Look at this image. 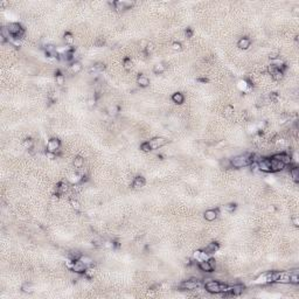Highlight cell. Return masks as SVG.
I'll list each match as a JSON object with an SVG mask.
<instances>
[{
    "mask_svg": "<svg viewBox=\"0 0 299 299\" xmlns=\"http://www.w3.org/2000/svg\"><path fill=\"white\" fill-rule=\"evenodd\" d=\"M167 143H168L167 139L166 138H162V137H156V138L149 140L151 150H158L160 147H162V146H165Z\"/></svg>",
    "mask_w": 299,
    "mask_h": 299,
    "instance_id": "5",
    "label": "cell"
},
{
    "mask_svg": "<svg viewBox=\"0 0 299 299\" xmlns=\"http://www.w3.org/2000/svg\"><path fill=\"white\" fill-rule=\"evenodd\" d=\"M249 85H250V84H249L246 81H240V83H238V87H240L241 90H246Z\"/></svg>",
    "mask_w": 299,
    "mask_h": 299,
    "instance_id": "42",
    "label": "cell"
},
{
    "mask_svg": "<svg viewBox=\"0 0 299 299\" xmlns=\"http://www.w3.org/2000/svg\"><path fill=\"white\" fill-rule=\"evenodd\" d=\"M199 269L206 273L213 272V270H214V268L211 266V264L209 263L208 259H207V261H201V262H199Z\"/></svg>",
    "mask_w": 299,
    "mask_h": 299,
    "instance_id": "13",
    "label": "cell"
},
{
    "mask_svg": "<svg viewBox=\"0 0 299 299\" xmlns=\"http://www.w3.org/2000/svg\"><path fill=\"white\" fill-rule=\"evenodd\" d=\"M244 290V285L243 284H234V285H230V291L228 293H230L231 296H240Z\"/></svg>",
    "mask_w": 299,
    "mask_h": 299,
    "instance_id": "11",
    "label": "cell"
},
{
    "mask_svg": "<svg viewBox=\"0 0 299 299\" xmlns=\"http://www.w3.org/2000/svg\"><path fill=\"white\" fill-rule=\"evenodd\" d=\"M268 72L271 75V77L275 81H281L283 79V76H284V71L281 70V69H278V68L273 67L272 64L268 67Z\"/></svg>",
    "mask_w": 299,
    "mask_h": 299,
    "instance_id": "8",
    "label": "cell"
},
{
    "mask_svg": "<svg viewBox=\"0 0 299 299\" xmlns=\"http://www.w3.org/2000/svg\"><path fill=\"white\" fill-rule=\"evenodd\" d=\"M208 258H209V255H208L206 251L201 250V254H200V257H199V261H198V262H201V261H207Z\"/></svg>",
    "mask_w": 299,
    "mask_h": 299,
    "instance_id": "39",
    "label": "cell"
},
{
    "mask_svg": "<svg viewBox=\"0 0 299 299\" xmlns=\"http://www.w3.org/2000/svg\"><path fill=\"white\" fill-rule=\"evenodd\" d=\"M108 112H109L110 116H116V114L119 112V108H118V106H116V105L110 106V108H109V110H108Z\"/></svg>",
    "mask_w": 299,
    "mask_h": 299,
    "instance_id": "33",
    "label": "cell"
},
{
    "mask_svg": "<svg viewBox=\"0 0 299 299\" xmlns=\"http://www.w3.org/2000/svg\"><path fill=\"white\" fill-rule=\"evenodd\" d=\"M237 46H238V48H241V49H243V50H246V49H249V47L251 46V41H250V39H248V37H241V39L238 40Z\"/></svg>",
    "mask_w": 299,
    "mask_h": 299,
    "instance_id": "16",
    "label": "cell"
},
{
    "mask_svg": "<svg viewBox=\"0 0 299 299\" xmlns=\"http://www.w3.org/2000/svg\"><path fill=\"white\" fill-rule=\"evenodd\" d=\"M140 150H141V151H144V152H149V151H151V147H150L149 141H145V143H143V144L140 145Z\"/></svg>",
    "mask_w": 299,
    "mask_h": 299,
    "instance_id": "41",
    "label": "cell"
},
{
    "mask_svg": "<svg viewBox=\"0 0 299 299\" xmlns=\"http://www.w3.org/2000/svg\"><path fill=\"white\" fill-rule=\"evenodd\" d=\"M219 243H216V242H211V243H208L207 246H204V249H203V251H206L208 255H211V254H214V252H216L217 250H219Z\"/></svg>",
    "mask_w": 299,
    "mask_h": 299,
    "instance_id": "15",
    "label": "cell"
},
{
    "mask_svg": "<svg viewBox=\"0 0 299 299\" xmlns=\"http://www.w3.org/2000/svg\"><path fill=\"white\" fill-rule=\"evenodd\" d=\"M147 43H149V42H147L146 40H141V41H140V48L143 49V50H145V48H146Z\"/></svg>",
    "mask_w": 299,
    "mask_h": 299,
    "instance_id": "48",
    "label": "cell"
},
{
    "mask_svg": "<svg viewBox=\"0 0 299 299\" xmlns=\"http://www.w3.org/2000/svg\"><path fill=\"white\" fill-rule=\"evenodd\" d=\"M292 222H293V224H294L296 227H298V226H299V219H298V216H293V217H292Z\"/></svg>",
    "mask_w": 299,
    "mask_h": 299,
    "instance_id": "49",
    "label": "cell"
},
{
    "mask_svg": "<svg viewBox=\"0 0 299 299\" xmlns=\"http://www.w3.org/2000/svg\"><path fill=\"white\" fill-rule=\"evenodd\" d=\"M87 268H88V266L83 263L79 258H77V259H75V261H74V264H72L71 270H72L74 272H76V273H84V271L87 270Z\"/></svg>",
    "mask_w": 299,
    "mask_h": 299,
    "instance_id": "10",
    "label": "cell"
},
{
    "mask_svg": "<svg viewBox=\"0 0 299 299\" xmlns=\"http://www.w3.org/2000/svg\"><path fill=\"white\" fill-rule=\"evenodd\" d=\"M257 165L258 168L262 173H270L271 172V162H270V159L268 158H261L257 161Z\"/></svg>",
    "mask_w": 299,
    "mask_h": 299,
    "instance_id": "6",
    "label": "cell"
},
{
    "mask_svg": "<svg viewBox=\"0 0 299 299\" xmlns=\"http://www.w3.org/2000/svg\"><path fill=\"white\" fill-rule=\"evenodd\" d=\"M166 69V67H165V64L164 63H157V64H154V67H153V72L154 74H162L164 71Z\"/></svg>",
    "mask_w": 299,
    "mask_h": 299,
    "instance_id": "25",
    "label": "cell"
},
{
    "mask_svg": "<svg viewBox=\"0 0 299 299\" xmlns=\"http://www.w3.org/2000/svg\"><path fill=\"white\" fill-rule=\"evenodd\" d=\"M145 178L144 176H136L134 179H133V182H132V187L133 188H141V187H144L145 186Z\"/></svg>",
    "mask_w": 299,
    "mask_h": 299,
    "instance_id": "18",
    "label": "cell"
},
{
    "mask_svg": "<svg viewBox=\"0 0 299 299\" xmlns=\"http://www.w3.org/2000/svg\"><path fill=\"white\" fill-rule=\"evenodd\" d=\"M230 161H231V167L234 168L248 167L252 162L250 156H248V154H238V156H235L234 158L230 159Z\"/></svg>",
    "mask_w": 299,
    "mask_h": 299,
    "instance_id": "2",
    "label": "cell"
},
{
    "mask_svg": "<svg viewBox=\"0 0 299 299\" xmlns=\"http://www.w3.org/2000/svg\"><path fill=\"white\" fill-rule=\"evenodd\" d=\"M11 42L12 44L14 46V47H19V46H21V40H20V37H11Z\"/></svg>",
    "mask_w": 299,
    "mask_h": 299,
    "instance_id": "37",
    "label": "cell"
},
{
    "mask_svg": "<svg viewBox=\"0 0 299 299\" xmlns=\"http://www.w3.org/2000/svg\"><path fill=\"white\" fill-rule=\"evenodd\" d=\"M172 49L175 50V52L181 50V49H182V44H181V42H178V41L173 42V43H172Z\"/></svg>",
    "mask_w": 299,
    "mask_h": 299,
    "instance_id": "36",
    "label": "cell"
},
{
    "mask_svg": "<svg viewBox=\"0 0 299 299\" xmlns=\"http://www.w3.org/2000/svg\"><path fill=\"white\" fill-rule=\"evenodd\" d=\"M7 29H8L11 36H13V37H21L25 33L22 26L19 22H11L7 26Z\"/></svg>",
    "mask_w": 299,
    "mask_h": 299,
    "instance_id": "4",
    "label": "cell"
},
{
    "mask_svg": "<svg viewBox=\"0 0 299 299\" xmlns=\"http://www.w3.org/2000/svg\"><path fill=\"white\" fill-rule=\"evenodd\" d=\"M70 70H71V72H72V74H79V71L82 70V63H81L79 61L71 62Z\"/></svg>",
    "mask_w": 299,
    "mask_h": 299,
    "instance_id": "23",
    "label": "cell"
},
{
    "mask_svg": "<svg viewBox=\"0 0 299 299\" xmlns=\"http://www.w3.org/2000/svg\"><path fill=\"white\" fill-rule=\"evenodd\" d=\"M67 191H68V186L66 185L64 182H60L57 187H56V192H57V195H61V194H64L67 193Z\"/></svg>",
    "mask_w": 299,
    "mask_h": 299,
    "instance_id": "27",
    "label": "cell"
},
{
    "mask_svg": "<svg viewBox=\"0 0 299 299\" xmlns=\"http://www.w3.org/2000/svg\"><path fill=\"white\" fill-rule=\"evenodd\" d=\"M22 145H24V147H25V149L31 150L32 147H33V145H34V141L32 140L31 138H27V139H25V140H24Z\"/></svg>",
    "mask_w": 299,
    "mask_h": 299,
    "instance_id": "32",
    "label": "cell"
},
{
    "mask_svg": "<svg viewBox=\"0 0 299 299\" xmlns=\"http://www.w3.org/2000/svg\"><path fill=\"white\" fill-rule=\"evenodd\" d=\"M46 157L48 159H55L56 153H53V152H46Z\"/></svg>",
    "mask_w": 299,
    "mask_h": 299,
    "instance_id": "46",
    "label": "cell"
},
{
    "mask_svg": "<svg viewBox=\"0 0 299 299\" xmlns=\"http://www.w3.org/2000/svg\"><path fill=\"white\" fill-rule=\"evenodd\" d=\"M172 101H173L175 104H182L184 101H185V96H184V94H181V92H174V94L172 95Z\"/></svg>",
    "mask_w": 299,
    "mask_h": 299,
    "instance_id": "21",
    "label": "cell"
},
{
    "mask_svg": "<svg viewBox=\"0 0 299 299\" xmlns=\"http://www.w3.org/2000/svg\"><path fill=\"white\" fill-rule=\"evenodd\" d=\"M132 5H133V2H127V1H116V2H114V8L117 11H125L129 7H131Z\"/></svg>",
    "mask_w": 299,
    "mask_h": 299,
    "instance_id": "14",
    "label": "cell"
},
{
    "mask_svg": "<svg viewBox=\"0 0 299 299\" xmlns=\"http://www.w3.org/2000/svg\"><path fill=\"white\" fill-rule=\"evenodd\" d=\"M154 50V44L152 43V42H149L147 46H146V48H145V53L146 54H151L152 52Z\"/></svg>",
    "mask_w": 299,
    "mask_h": 299,
    "instance_id": "40",
    "label": "cell"
},
{
    "mask_svg": "<svg viewBox=\"0 0 299 299\" xmlns=\"http://www.w3.org/2000/svg\"><path fill=\"white\" fill-rule=\"evenodd\" d=\"M72 165H74V167L81 169V168L83 167V165H84V159L82 158L81 156L75 157V158H74V161H72Z\"/></svg>",
    "mask_w": 299,
    "mask_h": 299,
    "instance_id": "24",
    "label": "cell"
},
{
    "mask_svg": "<svg viewBox=\"0 0 299 299\" xmlns=\"http://www.w3.org/2000/svg\"><path fill=\"white\" fill-rule=\"evenodd\" d=\"M268 275H269V271L268 272H263L262 275H259L258 277H256L254 283L255 284H258V285H263V284H268Z\"/></svg>",
    "mask_w": 299,
    "mask_h": 299,
    "instance_id": "20",
    "label": "cell"
},
{
    "mask_svg": "<svg viewBox=\"0 0 299 299\" xmlns=\"http://www.w3.org/2000/svg\"><path fill=\"white\" fill-rule=\"evenodd\" d=\"M123 66H124V68H125L126 70H129V69H131L132 68V61L130 60V59H125L124 62H123Z\"/></svg>",
    "mask_w": 299,
    "mask_h": 299,
    "instance_id": "38",
    "label": "cell"
},
{
    "mask_svg": "<svg viewBox=\"0 0 299 299\" xmlns=\"http://www.w3.org/2000/svg\"><path fill=\"white\" fill-rule=\"evenodd\" d=\"M21 290H22V292H25V293H32L34 291V288H33V285L31 283H25L22 285Z\"/></svg>",
    "mask_w": 299,
    "mask_h": 299,
    "instance_id": "31",
    "label": "cell"
},
{
    "mask_svg": "<svg viewBox=\"0 0 299 299\" xmlns=\"http://www.w3.org/2000/svg\"><path fill=\"white\" fill-rule=\"evenodd\" d=\"M234 112V108L231 105H228L224 108V114H227V116H230V114Z\"/></svg>",
    "mask_w": 299,
    "mask_h": 299,
    "instance_id": "43",
    "label": "cell"
},
{
    "mask_svg": "<svg viewBox=\"0 0 299 299\" xmlns=\"http://www.w3.org/2000/svg\"><path fill=\"white\" fill-rule=\"evenodd\" d=\"M79 259L83 262V263L85 264L87 266H90L91 264L94 263V259L90 257V256H87V255H81L79 256Z\"/></svg>",
    "mask_w": 299,
    "mask_h": 299,
    "instance_id": "29",
    "label": "cell"
},
{
    "mask_svg": "<svg viewBox=\"0 0 299 299\" xmlns=\"http://www.w3.org/2000/svg\"><path fill=\"white\" fill-rule=\"evenodd\" d=\"M84 275H85L88 278H91V277L95 275V269H94V268H90V266H88V268H87V270L84 271Z\"/></svg>",
    "mask_w": 299,
    "mask_h": 299,
    "instance_id": "35",
    "label": "cell"
},
{
    "mask_svg": "<svg viewBox=\"0 0 299 299\" xmlns=\"http://www.w3.org/2000/svg\"><path fill=\"white\" fill-rule=\"evenodd\" d=\"M270 162H271V172H281L284 168L286 167L285 164L281 161V160H278V159L271 158L270 159Z\"/></svg>",
    "mask_w": 299,
    "mask_h": 299,
    "instance_id": "9",
    "label": "cell"
},
{
    "mask_svg": "<svg viewBox=\"0 0 299 299\" xmlns=\"http://www.w3.org/2000/svg\"><path fill=\"white\" fill-rule=\"evenodd\" d=\"M137 83L139 84V87H141V88H146V87H149L150 85V79L147 76L140 74V75L137 77Z\"/></svg>",
    "mask_w": 299,
    "mask_h": 299,
    "instance_id": "17",
    "label": "cell"
},
{
    "mask_svg": "<svg viewBox=\"0 0 299 299\" xmlns=\"http://www.w3.org/2000/svg\"><path fill=\"white\" fill-rule=\"evenodd\" d=\"M203 217H204V220L208 221V222H213V221H215L217 219V211H215V209H208V211H204Z\"/></svg>",
    "mask_w": 299,
    "mask_h": 299,
    "instance_id": "12",
    "label": "cell"
},
{
    "mask_svg": "<svg viewBox=\"0 0 299 299\" xmlns=\"http://www.w3.org/2000/svg\"><path fill=\"white\" fill-rule=\"evenodd\" d=\"M200 254H201V250H196L195 252L193 254V258L194 259H196V261H199V257H200Z\"/></svg>",
    "mask_w": 299,
    "mask_h": 299,
    "instance_id": "47",
    "label": "cell"
},
{
    "mask_svg": "<svg viewBox=\"0 0 299 299\" xmlns=\"http://www.w3.org/2000/svg\"><path fill=\"white\" fill-rule=\"evenodd\" d=\"M60 147H61V141L59 140L57 138H52L47 143V152L56 153L60 150Z\"/></svg>",
    "mask_w": 299,
    "mask_h": 299,
    "instance_id": "7",
    "label": "cell"
},
{
    "mask_svg": "<svg viewBox=\"0 0 299 299\" xmlns=\"http://www.w3.org/2000/svg\"><path fill=\"white\" fill-rule=\"evenodd\" d=\"M223 208H224V211H229V213H233V211L236 209V204H235V203H228V204H226Z\"/></svg>",
    "mask_w": 299,
    "mask_h": 299,
    "instance_id": "34",
    "label": "cell"
},
{
    "mask_svg": "<svg viewBox=\"0 0 299 299\" xmlns=\"http://www.w3.org/2000/svg\"><path fill=\"white\" fill-rule=\"evenodd\" d=\"M70 203H71V206H72V208H74L75 211H79V209H81V206H79V201H76V200H71Z\"/></svg>",
    "mask_w": 299,
    "mask_h": 299,
    "instance_id": "44",
    "label": "cell"
},
{
    "mask_svg": "<svg viewBox=\"0 0 299 299\" xmlns=\"http://www.w3.org/2000/svg\"><path fill=\"white\" fill-rule=\"evenodd\" d=\"M63 40H64V42L68 44V46H71V44L74 43V35L71 34L70 32H67L63 35Z\"/></svg>",
    "mask_w": 299,
    "mask_h": 299,
    "instance_id": "28",
    "label": "cell"
},
{
    "mask_svg": "<svg viewBox=\"0 0 299 299\" xmlns=\"http://www.w3.org/2000/svg\"><path fill=\"white\" fill-rule=\"evenodd\" d=\"M204 290L209 293H214V294L228 293L230 291V285L224 284V283H220L217 281H213V279H207V281L204 283Z\"/></svg>",
    "mask_w": 299,
    "mask_h": 299,
    "instance_id": "1",
    "label": "cell"
},
{
    "mask_svg": "<svg viewBox=\"0 0 299 299\" xmlns=\"http://www.w3.org/2000/svg\"><path fill=\"white\" fill-rule=\"evenodd\" d=\"M200 286H201V281H199V279H196V278L187 279V281H184L180 284V289L188 290V291L198 290V289H200Z\"/></svg>",
    "mask_w": 299,
    "mask_h": 299,
    "instance_id": "3",
    "label": "cell"
},
{
    "mask_svg": "<svg viewBox=\"0 0 299 299\" xmlns=\"http://www.w3.org/2000/svg\"><path fill=\"white\" fill-rule=\"evenodd\" d=\"M221 168H231V161L228 158H223L220 160Z\"/></svg>",
    "mask_w": 299,
    "mask_h": 299,
    "instance_id": "30",
    "label": "cell"
},
{
    "mask_svg": "<svg viewBox=\"0 0 299 299\" xmlns=\"http://www.w3.org/2000/svg\"><path fill=\"white\" fill-rule=\"evenodd\" d=\"M96 104V98L95 97H91V98H89L88 99V106L89 108H92V106H95Z\"/></svg>",
    "mask_w": 299,
    "mask_h": 299,
    "instance_id": "45",
    "label": "cell"
},
{
    "mask_svg": "<svg viewBox=\"0 0 299 299\" xmlns=\"http://www.w3.org/2000/svg\"><path fill=\"white\" fill-rule=\"evenodd\" d=\"M290 175L294 182H298L299 181V168L296 165H293L290 168Z\"/></svg>",
    "mask_w": 299,
    "mask_h": 299,
    "instance_id": "22",
    "label": "cell"
},
{
    "mask_svg": "<svg viewBox=\"0 0 299 299\" xmlns=\"http://www.w3.org/2000/svg\"><path fill=\"white\" fill-rule=\"evenodd\" d=\"M55 81H56V84H59V85H63L64 84V82H66V77H64V75L61 74L60 71H57L56 74H55Z\"/></svg>",
    "mask_w": 299,
    "mask_h": 299,
    "instance_id": "26",
    "label": "cell"
},
{
    "mask_svg": "<svg viewBox=\"0 0 299 299\" xmlns=\"http://www.w3.org/2000/svg\"><path fill=\"white\" fill-rule=\"evenodd\" d=\"M290 284H293V285H297L299 284V270L298 269H294L290 271Z\"/></svg>",
    "mask_w": 299,
    "mask_h": 299,
    "instance_id": "19",
    "label": "cell"
}]
</instances>
